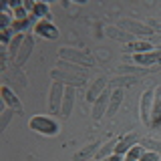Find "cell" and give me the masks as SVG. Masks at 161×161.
<instances>
[{
  "mask_svg": "<svg viewBox=\"0 0 161 161\" xmlns=\"http://www.w3.org/2000/svg\"><path fill=\"white\" fill-rule=\"evenodd\" d=\"M28 127L32 131H36L40 135H48V137H53V135L58 133V125L54 119L50 117H42V115H36V117H32L28 121Z\"/></svg>",
  "mask_w": 161,
  "mask_h": 161,
  "instance_id": "6da1fadb",
  "label": "cell"
},
{
  "mask_svg": "<svg viewBox=\"0 0 161 161\" xmlns=\"http://www.w3.org/2000/svg\"><path fill=\"white\" fill-rule=\"evenodd\" d=\"M58 57L69 60V63L73 64H85V67H93V58L89 57L87 53H79V50L75 48H58Z\"/></svg>",
  "mask_w": 161,
  "mask_h": 161,
  "instance_id": "7a4b0ae2",
  "label": "cell"
},
{
  "mask_svg": "<svg viewBox=\"0 0 161 161\" xmlns=\"http://www.w3.org/2000/svg\"><path fill=\"white\" fill-rule=\"evenodd\" d=\"M50 77L57 83H67V87H83L85 85V77H80L77 73H64L63 69L50 70Z\"/></svg>",
  "mask_w": 161,
  "mask_h": 161,
  "instance_id": "3957f363",
  "label": "cell"
},
{
  "mask_svg": "<svg viewBox=\"0 0 161 161\" xmlns=\"http://www.w3.org/2000/svg\"><path fill=\"white\" fill-rule=\"evenodd\" d=\"M63 99H64V87H63V83L54 80L53 87H50V97H48L50 113H60L63 111Z\"/></svg>",
  "mask_w": 161,
  "mask_h": 161,
  "instance_id": "277c9868",
  "label": "cell"
},
{
  "mask_svg": "<svg viewBox=\"0 0 161 161\" xmlns=\"http://www.w3.org/2000/svg\"><path fill=\"white\" fill-rule=\"evenodd\" d=\"M153 97L155 89H149L141 95V121L145 125H151V111H153Z\"/></svg>",
  "mask_w": 161,
  "mask_h": 161,
  "instance_id": "5b68a950",
  "label": "cell"
},
{
  "mask_svg": "<svg viewBox=\"0 0 161 161\" xmlns=\"http://www.w3.org/2000/svg\"><path fill=\"white\" fill-rule=\"evenodd\" d=\"M119 26L123 28L125 32L137 34V36H149V34H153V30L149 26H145V24H141V22H135V20H121Z\"/></svg>",
  "mask_w": 161,
  "mask_h": 161,
  "instance_id": "8992f818",
  "label": "cell"
},
{
  "mask_svg": "<svg viewBox=\"0 0 161 161\" xmlns=\"http://www.w3.org/2000/svg\"><path fill=\"white\" fill-rule=\"evenodd\" d=\"M34 32L40 34L42 38H48V40H54V38H58V30L54 24H50L48 20H40V22L34 24Z\"/></svg>",
  "mask_w": 161,
  "mask_h": 161,
  "instance_id": "52a82bcc",
  "label": "cell"
},
{
  "mask_svg": "<svg viewBox=\"0 0 161 161\" xmlns=\"http://www.w3.org/2000/svg\"><path fill=\"white\" fill-rule=\"evenodd\" d=\"M133 60L143 67H153V64H161V50H151V53L143 54H133Z\"/></svg>",
  "mask_w": 161,
  "mask_h": 161,
  "instance_id": "ba28073f",
  "label": "cell"
},
{
  "mask_svg": "<svg viewBox=\"0 0 161 161\" xmlns=\"http://www.w3.org/2000/svg\"><path fill=\"white\" fill-rule=\"evenodd\" d=\"M0 95H2V101H4V105H6V107H10L12 111H16V115H22V103H20L18 97L8 87H2V89H0Z\"/></svg>",
  "mask_w": 161,
  "mask_h": 161,
  "instance_id": "9c48e42d",
  "label": "cell"
},
{
  "mask_svg": "<svg viewBox=\"0 0 161 161\" xmlns=\"http://www.w3.org/2000/svg\"><path fill=\"white\" fill-rule=\"evenodd\" d=\"M109 99H111V95L107 93V91H103V95H101V97L93 103V119H95V121H99L105 113H107V109H109Z\"/></svg>",
  "mask_w": 161,
  "mask_h": 161,
  "instance_id": "30bf717a",
  "label": "cell"
},
{
  "mask_svg": "<svg viewBox=\"0 0 161 161\" xmlns=\"http://www.w3.org/2000/svg\"><path fill=\"white\" fill-rule=\"evenodd\" d=\"M32 48H34V38L30 36V34H26V36H24V40H22V47H20V50H18V57L14 58L18 67L26 63V58L30 57V53H32Z\"/></svg>",
  "mask_w": 161,
  "mask_h": 161,
  "instance_id": "8fae6325",
  "label": "cell"
},
{
  "mask_svg": "<svg viewBox=\"0 0 161 161\" xmlns=\"http://www.w3.org/2000/svg\"><path fill=\"white\" fill-rule=\"evenodd\" d=\"M135 145H137V135H135V133H129V135H125V137H121L117 141V145H115V153H117V155L127 153V151L133 149Z\"/></svg>",
  "mask_w": 161,
  "mask_h": 161,
  "instance_id": "7c38bea8",
  "label": "cell"
},
{
  "mask_svg": "<svg viewBox=\"0 0 161 161\" xmlns=\"http://www.w3.org/2000/svg\"><path fill=\"white\" fill-rule=\"evenodd\" d=\"M125 53H133V54H143V53H151L153 50V44L145 42V40H133V42L125 44Z\"/></svg>",
  "mask_w": 161,
  "mask_h": 161,
  "instance_id": "4fadbf2b",
  "label": "cell"
},
{
  "mask_svg": "<svg viewBox=\"0 0 161 161\" xmlns=\"http://www.w3.org/2000/svg\"><path fill=\"white\" fill-rule=\"evenodd\" d=\"M73 105H75V87H64V99H63V111H60V115H63L64 119L70 115V111H73Z\"/></svg>",
  "mask_w": 161,
  "mask_h": 161,
  "instance_id": "5bb4252c",
  "label": "cell"
},
{
  "mask_svg": "<svg viewBox=\"0 0 161 161\" xmlns=\"http://www.w3.org/2000/svg\"><path fill=\"white\" fill-rule=\"evenodd\" d=\"M105 87H107V79H97L93 83V87L89 89V93H87V101H91V103H95L101 95H103V91H105Z\"/></svg>",
  "mask_w": 161,
  "mask_h": 161,
  "instance_id": "9a60e30c",
  "label": "cell"
},
{
  "mask_svg": "<svg viewBox=\"0 0 161 161\" xmlns=\"http://www.w3.org/2000/svg\"><path fill=\"white\" fill-rule=\"evenodd\" d=\"M121 103H123V89H115L113 93H111V99H109V109H107V115H111L113 117L115 113L119 111L121 107Z\"/></svg>",
  "mask_w": 161,
  "mask_h": 161,
  "instance_id": "2e32d148",
  "label": "cell"
},
{
  "mask_svg": "<svg viewBox=\"0 0 161 161\" xmlns=\"http://www.w3.org/2000/svg\"><path fill=\"white\" fill-rule=\"evenodd\" d=\"M107 34L111 38H115V40H121V42H125V44H129V42H133V34H129V32H125L121 26H107Z\"/></svg>",
  "mask_w": 161,
  "mask_h": 161,
  "instance_id": "e0dca14e",
  "label": "cell"
},
{
  "mask_svg": "<svg viewBox=\"0 0 161 161\" xmlns=\"http://www.w3.org/2000/svg\"><path fill=\"white\" fill-rule=\"evenodd\" d=\"M161 121V87H155V97H153V111H151V125Z\"/></svg>",
  "mask_w": 161,
  "mask_h": 161,
  "instance_id": "ac0fdd59",
  "label": "cell"
},
{
  "mask_svg": "<svg viewBox=\"0 0 161 161\" xmlns=\"http://www.w3.org/2000/svg\"><path fill=\"white\" fill-rule=\"evenodd\" d=\"M99 143H93V145H87L85 149H80L77 151V153L73 155V161H87L91 155H95V153H99Z\"/></svg>",
  "mask_w": 161,
  "mask_h": 161,
  "instance_id": "d6986e66",
  "label": "cell"
},
{
  "mask_svg": "<svg viewBox=\"0 0 161 161\" xmlns=\"http://www.w3.org/2000/svg\"><path fill=\"white\" fill-rule=\"evenodd\" d=\"M24 36H26V34H14V38L10 40V44H8V54H10L12 58L18 57V50H20V47H22Z\"/></svg>",
  "mask_w": 161,
  "mask_h": 161,
  "instance_id": "ffe728a7",
  "label": "cell"
},
{
  "mask_svg": "<svg viewBox=\"0 0 161 161\" xmlns=\"http://www.w3.org/2000/svg\"><path fill=\"white\" fill-rule=\"evenodd\" d=\"M10 8L14 10V22H20V20H26V18H30L28 14H26V10H24V6H22V2H10L8 4Z\"/></svg>",
  "mask_w": 161,
  "mask_h": 161,
  "instance_id": "44dd1931",
  "label": "cell"
},
{
  "mask_svg": "<svg viewBox=\"0 0 161 161\" xmlns=\"http://www.w3.org/2000/svg\"><path fill=\"white\" fill-rule=\"evenodd\" d=\"M32 16L34 18H42V20H50V12L47 8V4H36L32 10Z\"/></svg>",
  "mask_w": 161,
  "mask_h": 161,
  "instance_id": "7402d4cb",
  "label": "cell"
},
{
  "mask_svg": "<svg viewBox=\"0 0 161 161\" xmlns=\"http://www.w3.org/2000/svg\"><path fill=\"white\" fill-rule=\"evenodd\" d=\"M143 149L145 151H155V153H161V141H155V139H143Z\"/></svg>",
  "mask_w": 161,
  "mask_h": 161,
  "instance_id": "603a6c76",
  "label": "cell"
},
{
  "mask_svg": "<svg viewBox=\"0 0 161 161\" xmlns=\"http://www.w3.org/2000/svg\"><path fill=\"white\" fill-rule=\"evenodd\" d=\"M143 145H135L133 149H129L127 151V157H125V161H139V157H141V153H143Z\"/></svg>",
  "mask_w": 161,
  "mask_h": 161,
  "instance_id": "cb8c5ba5",
  "label": "cell"
},
{
  "mask_svg": "<svg viewBox=\"0 0 161 161\" xmlns=\"http://www.w3.org/2000/svg\"><path fill=\"white\" fill-rule=\"evenodd\" d=\"M10 117H12V109H10V107H6V109L2 111V121H0V131H4V129H6V125H8Z\"/></svg>",
  "mask_w": 161,
  "mask_h": 161,
  "instance_id": "d4e9b609",
  "label": "cell"
},
{
  "mask_svg": "<svg viewBox=\"0 0 161 161\" xmlns=\"http://www.w3.org/2000/svg\"><path fill=\"white\" fill-rule=\"evenodd\" d=\"M159 159H161L159 153H155V151H143L139 157V161H159Z\"/></svg>",
  "mask_w": 161,
  "mask_h": 161,
  "instance_id": "484cf974",
  "label": "cell"
},
{
  "mask_svg": "<svg viewBox=\"0 0 161 161\" xmlns=\"http://www.w3.org/2000/svg\"><path fill=\"white\" fill-rule=\"evenodd\" d=\"M99 161H121V157H119L117 153H115V155H109V157H103V159H99Z\"/></svg>",
  "mask_w": 161,
  "mask_h": 161,
  "instance_id": "4316f807",
  "label": "cell"
},
{
  "mask_svg": "<svg viewBox=\"0 0 161 161\" xmlns=\"http://www.w3.org/2000/svg\"><path fill=\"white\" fill-rule=\"evenodd\" d=\"M22 6H24V10H34V6H36V4H34V2H28V0H26V2H22Z\"/></svg>",
  "mask_w": 161,
  "mask_h": 161,
  "instance_id": "83f0119b",
  "label": "cell"
},
{
  "mask_svg": "<svg viewBox=\"0 0 161 161\" xmlns=\"http://www.w3.org/2000/svg\"><path fill=\"white\" fill-rule=\"evenodd\" d=\"M159 50H161V48H159Z\"/></svg>",
  "mask_w": 161,
  "mask_h": 161,
  "instance_id": "f1b7e54d",
  "label": "cell"
},
{
  "mask_svg": "<svg viewBox=\"0 0 161 161\" xmlns=\"http://www.w3.org/2000/svg\"><path fill=\"white\" fill-rule=\"evenodd\" d=\"M159 161H161V159H159Z\"/></svg>",
  "mask_w": 161,
  "mask_h": 161,
  "instance_id": "f546056e",
  "label": "cell"
},
{
  "mask_svg": "<svg viewBox=\"0 0 161 161\" xmlns=\"http://www.w3.org/2000/svg\"><path fill=\"white\" fill-rule=\"evenodd\" d=\"M123 161H125V159H123Z\"/></svg>",
  "mask_w": 161,
  "mask_h": 161,
  "instance_id": "4dcf8cb0",
  "label": "cell"
}]
</instances>
